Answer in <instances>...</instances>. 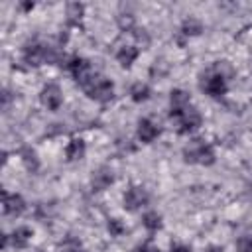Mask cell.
Segmentation results:
<instances>
[{
    "label": "cell",
    "instance_id": "obj_1",
    "mask_svg": "<svg viewBox=\"0 0 252 252\" xmlns=\"http://www.w3.org/2000/svg\"><path fill=\"white\" fill-rule=\"evenodd\" d=\"M169 118L175 120L179 134H191L203 122L201 112L197 110V106H193L189 93H185L183 89H173L169 94Z\"/></svg>",
    "mask_w": 252,
    "mask_h": 252
},
{
    "label": "cell",
    "instance_id": "obj_2",
    "mask_svg": "<svg viewBox=\"0 0 252 252\" xmlns=\"http://www.w3.org/2000/svg\"><path fill=\"white\" fill-rule=\"evenodd\" d=\"M183 159L187 163H199V165H211L215 161V150L209 142L197 138L191 140L185 148H183Z\"/></svg>",
    "mask_w": 252,
    "mask_h": 252
},
{
    "label": "cell",
    "instance_id": "obj_3",
    "mask_svg": "<svg viewBox=\"0 0 252 252\" xmlns=\"http://www.w3.org/2000/svg\"><path fill=\"white\" fill-rule=\"evenodd\" d=\"M83 91H85V94L89 98H93L96 102H108L114 96V85H112V81L106 79V77H102V75H96Z\"/></svg>",
    "mask_w": 252,
    "mask_h": 252
},
{
    "label": "cell",
    "instance_id": "obj_4",
    "mask_svg": "<svg viewBox=\"0 0 252 252\" xmlns=\"http://www.w3.org/2000/svg\"><path fill=\"white\" fill-rule=\"evenodd\" d=\"M67 69H69V73L73 75V79H75L83 89L98 75L96 69L91 65V61L85 59V57H71L69 63H67Z\"/></svg>",
    "mask_w": 252,
    "mask_h": 252
},
{
    "label": "cell",
    "instance_id": "obj_5",
    "mask_svg": "<svg viewBox=\"0 0 252 252\" xmlns=\"http://www.w3.org/2000/svg\"><path fill=\"white\" fill-rule=\"evenodd\" d=\"M55 57L53 53V47H49L47 43H41V41H32L24 47V61L32 67H39L47 61H51Z\"/></svg>",
    "mask_w": 252,
    "mask_h": 252
},
{
    "label": "cell",
    "instance_id": "obj_6",
    "mask_svg": "<svg viewBox=\"0 0 252 252\" xmlns=\"http://www.w3.org/2000/svg\"><path fill=\"white\" fill-rule=\"evenodd\" d=\"M201 89H203L209 96L220 98L222 94H226L228 85H226V79H224V75H222L220 71H209V73L203 77V81H201Z\"/></svg>",
    "mask_w": 252,
    "mask_h": 252
},
{
    "label": "cell",
    "instance_id": "obj_7",
    "mask_svg": "<svg viewBox=\"0 0 252 252\" xmlns=\"http://www.w3.org/2000/svg\"><path fill=\"white\" fill-rule=\"evenodd\" d=\"M39 100H41V104H43L47 110L55 112V110H59L61 104H63V91L59 89V85L47 83V85H43V89H41V93H39Z\"/></svg>",
    "mask_w": 252,
    "mask_h": 252
},
{
    "label": "cell",
    "instance_id": "obj_8",
    "mask_svg": "<svg viewBox=\"0 0 252 252\" xmlns=\"http://www.w3.org/2000/svg\"><path fill=\"white\" fill-rule=\"evenodd\" d=\"M148 201H150V195L142 185H132L124 193V209L128 211H138L144 205H148Z\"/></svg>",
    "mask_w": 252,
    "mask_h": 252
},
{
    "label": "cell",
    "instance_id": "obj_9",
    "mask_svg": "<svg viewBox=\"0 0 252 252\" xmlns=\"http://www.w3.org/2000/svg\"><path fill=\"white\" fill-rule=\"evenodd\" d=\"M26 211V201L18 193L2 191V213L8 217H20Z\"/></svg>",
    "mask_w": 252,
    "mask_h": 252
},
{
    "label": "cell",
    "instance_id": "obj_10",
    "mask_svg": "<svg viewBox=\"0 0 252 252\" xmlns=\"http://www.w3.org/2000/svg\"><path fill=\"white\" fill-rule=\"evenodd\" d=\"M159 134H161V128H159V124L154 122L152 118H140V120H138L136 136H138L140 142H144V144H152Z\"/></svg>",
    "mask_w": 252,
    "mask_h": 252
},
{
    "label": "cell",
    "instance_id": "obj_11",
    "mask_svg": "<svg viewBox=\"0 0 252 252\" xmlns=\"http://www.w3.org/2000/svg\"><path fill=\"white\" fill-rule=\"evenodd\" d=\"M32 228L28 226H18L16 230H12V234H8V242H12L14 248H26L32 242Z\"/></svg>",
    "mask_w": 252,
    "mask_h": 252
},
{
    "label": "cell",
    "instance_id": "obj_12",
    "mask_svg": "<svg viewBox=\"0 0 252 252\" xmlns=\"http://www.w3.org/2000/svg\"><path fill=\"white\" fill-rule=\"evenodd\" d=\"M138 55H140V49H138L136 45H122V47L116 51V61H118L124 69H128V67H132V63L138 59Z\"/></svg>",
    "mask_w": 252,
    "mask_h": 252
},
{
    "label": "cell",
    "instance_id": "obj_13",
    "mask_svg": "<svg viewBox=\"0 0 252 252\" xmlns=\"http://www.w3.org/2000/svg\"><path fill=\"white\" fill-rule=\"evenodd\" d=\"M112 181H114V175H112V171L106 169V167H102V169H98V171L93 173V189H94V191L106 189Z\"/></svg>",
    "mask_w": 252,
    "mask_h": 252
},
{
    "label": "cell",
    "instance_id": "obj_14",
    "mask_svg": "<svg viewBox=\"0 0 252 252\" xmlns=\"http://www.w3.org/2000/svg\"><path fill=\"white\" fill-rule=\"evenodd\" d=\"M85 142L81 140V138H73L67 146H65V156H67V159L69 161H77V159H81L83 156H85Z\"/></svg>",
    "mask_w": 252,
    "mask_h": 252
},
{
    "label": "cell",
    "instance_id": "obj_15",
    "mask_svg": "<svg viewBox=\"0 0 252 252\" xmlns=\"http://www.w3.org/2000/svg\"><path fill=\"white\" fill-rule=\"evenodd\" d=\"M150 94H152V91L146 83H134L130 87V96H132L134 102H144V100L150 98Z\"/></svg>",
    "mask_w": 252,
    "mask_h": 252
},
{
    "label": "cell",
    "instance_id": "obj_16",
    "mask_svg": "<svg viewBox=\"0 0 252 252\" xmlns=\"http://www.w3.org/2000/svg\"><path fill=\"white\" fill-rule=\"evenodd\" d=\"M142 224H144L150 232H156V230L161 228V215H158L156 211H148V213H144V217H142Z\"/></svg>",
    "mask_w": 252,
    "mask_h": 252
},
{
    "label": "cell",
    "instance_id": "obj_17",
    "mask_svg": "<svg viewBox=\"0 0 252 252\" xmlns=\"http://www.w3.org/2000/svg\"><path fill=\"white\" fill-rule=\"evenodd\" d=\"M83 4H69L67 6V20L71 22V24H79L81 22V18H83Z\"/></svg>",
    "mask_w": 252,
    "mask_h": 252
},
{
    "label": "cell",
    "instance_id": "obj_18",
    "mask_svg": "<svg viewBox=\"0 0 252 252\" xmlns=\"http://www.w3.org/2000/svg\"><path fill=\"white\" fill-rule=\"evenodd\" d=\"M108 232H110L112 236H120V234L124 232V224H122L118 219H110V220H108Z\"/></svg>",
    "mask_w": 252,
    "mask_h": 252
},
{
    "label": "cell",
    "instance_id": "obj_19",
    "mask_svg": "<svg viewBox=\"0 0 252 252\" xmlns=\"http://www.w3.org/2000/svg\"><path fill=\"white\" fill-rule=\"evenodd\" d=\"M134 252H161V250H159L156 244H152V242H144V244H140Z\"/></svg>",
    "mask_w": 252,
    "mask_h": 252
},
{
    "label": "cell",
    "instance_id": "obj_20",
    "mask_svg": "<svg viewBox=\"0 0 252 252\" xmlns=\"http://www.w3.org/2000/svg\"><path fill=\"white\" fill-rule=\"evenodd\" d=\"M236 252H252V240L250 238H244L238 242V250Z\"/></svg>",
    "mask_w": 252,
    "mask_h": 252
},
{
    "label": "cell",
    "instance_id": "obj_21",
    "mask_svg": "<svg viewBox=\"0 0 252 252\" xmlns=\"http://www.w3.org/2000/svg\"><path fill=\"white\" fill-rule=\"evenodd\" d=\"M171 252H191V248H189V246H185V244L175 242V244H171Z\"/></svg>",
    "mask_w": 252,
    "mask_h": 252
},
{
    "label": "cell",
    "instance_id": "obj_22",
    "mask_svg": "<svg viewBox=\"0 0 252 252\" xmlns=\"http://www.w3.org/2000/svg\"><path fill=\"white\" fill-rule=\"evenodd\" d=\"M207 252H222V250H220V248H215V246H213V248H209Z\"/></svg>",
    "mask_w": 252,
    "mask_h": 252
}]
</instances>
